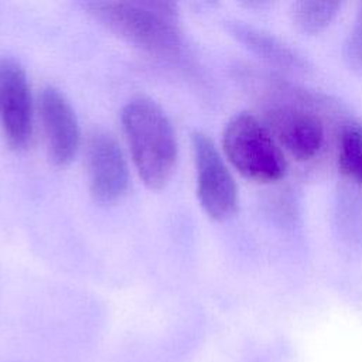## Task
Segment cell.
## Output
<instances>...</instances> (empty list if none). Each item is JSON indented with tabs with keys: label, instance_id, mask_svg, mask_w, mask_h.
Instances as JSON below:
<instances>
[{
	"label": "cell",
	"instance_id": "7",
	"mask_svg": "<svg viewBox=\"0 0 362 362\" xmlns=\"http://www.w3.org/2000/svg\"><path fill=\"white\" fill-rule=\"evenodd\" d=\"M89 191L95 201L112 204L129 187V165L117 141L103 130H93L85 151Z\"/></svg>",
	"mask_w": 362,
	"mask_h": 362
},
{
	"label": "cell",
	"instance_id": "11",
	"mask_svg": "<svg viewBox=\"0 0 362 362\" xmlns=\"http://www.w3.org/2000/svg\"><path fill=\"white\" fill-rule=\"evenodd\" d=\"M338 167L345 177L362 185V123L351 120L341 126Z\"/></svg>",
	"mask_w": 362,
	"mask_h": 362
},
{
	"label": "cell",
	"instance_id": "8",
	"mask_svg": "<svg viewBox=\"0 0 362 362\" xmlns=\"http://www.w3.org/2000/svg\"><path fill=\"white\" fill-rule=\"evenodd\" d=\"M38 113L49 160L64 167L75 157L81 143V129L74 107L65 95L45 86L38 96Z\"/></svg>",
	"mask_w": 362,
	"mask_h": 362
},
{
	"label": "cell",
	"instance_id": "2",
	"mask_svg": "<svg viewBox=\"0 0 362 362\" xmlns=\"http://www.w3.org/2000/svg\"><path fill=\"white\" fill-rule=\"evenodd\" d=\"M103 27L127 42L153 54H175L182 33L173 3L164 1H88L83 4Z\"/></svg>",
	"mask_w": 362,
	"mask_h": 362
},
{
	"label": "cell",
	"instance_id": "12",
	"mask_svg": "<svg viewBox=\"0 0 362 362\" xmlns=\"http://www.w3.org/2000/svg\"><path fill=\"white\" fill-rule=\"evenodd\" d=\"M342 59L351 72L362 76V3L358 4L352 25L344 40Z\"/></svg>",
	"mask_w": 362,
	"mask_h": 362
},
{
	"label": "cell",
	"instance_id": "4",
	"mask_svg": "<svg viewBox=\"0 0 362 362\" xmlns=\"http://www.w3.org/2000/svg\"><path fill=\"white\" fill-rule=\"evenodd\" d=\"M283 86L277 99H269L263 109V123L280 146L297 161L318 156L324 146L325 129L313 109V95Z\"/></svg>",
	"mask_w": 362,
	"mask_h": 362
},
{
	"label": "cell",
	"instance_id": "3",
	"mask_svg": "<svg viewBox=\"0 0 362 362\" xmlns=\"http://www.w3.org/2000/svg\"><path fill=\"white\" fill-rule=\"evenodd\" d=\"M222 150L232 167L253 182H277L287 174L284 151L263 120L249 112H239L225 123Z\"/></svg>",
	"mask_w": 362,
	"mask_h": 362
},
{
	"label": "cell",
	"instance_id": "6",
	"mask_svg": "<svg viewBox=\"0 0 362 362\" xmlns=\"http://www.w3.org/2000/svg\"><path fill=\"white\" fill-rule=\"evenodd\" d=\"M34 103L23 65L11 57H0V129L7 144L20 150L33 134Z\"/></svg>",
	"mask_w": 362,
	"mask_h": 362
},
{
	"label": "cell",
	"instance_id": "9",
	"mask_svg": "<svg viewBox=\"0 0 362 362\" xmlns=\"http://www.w3.org/2000/svg\"><path fill=\"white\" fill-rule=\"evenodd\" d=\"M226 30L269 66L293 74H307L311 71V64L303 54L263 28L242 21H228Z\"/></svg>",
	"mask_w": 362,
	"mask_h": 362
},
{
	"label": "cell",
	"instance_id": "10",
	"mask_svg": "<svg viewBox=\"0 0 362 362\" xmlns=\"http://www.w3.org/2000/svg\"><path fill=\"white\" fill-rule=\"evenodd\" d=\"M339 8L341 3L338 1L300 0L291 4L290 18L300 33L317 35L329 27Z\"/></svg>",
	"mask_w": 362,
	"mask_h": 362
},
{
	"label": "cell",
	"instance_id": "1",
	"mask_svg": "<svg viewBox=\"0 0 362 362\" xmlns=\"http://www.w3.org/2000/svg\"><path fill=\"white\" fill-rule=\"evenodd\" d=\"M122 127L141 181L163 188L177 164V139L171 122L151 99L134 98L122 110Z\"/></svg>",
	"mask_w": 362,
	"mask_h": 362
},
{
	"label": "cell",
	"instance_id": "5",
	"mask_svg": "<svg viewBox=\"0 0 362 362\" xmlns=\"http://www.w3.org/2000/svg\"><path fill=\"white\" fill-rule=\"evenodd\" d=\"M191 143L198 201L209 218L214 221H226L238 211L239 195L235 178L208 134L194 132Z\"/></svg>",
	"mask_w": 362,
	"mask_h": 362
}]
</instances>
